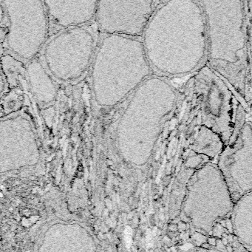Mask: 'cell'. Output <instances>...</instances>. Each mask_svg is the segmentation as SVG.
Segmentation results:
<instances>
[{"label":"cell","instance_id":"cell-1","mask_svg":"<svg viewBox=\"0 0 252 252\" xmlns=\"http://www.w3.org/2000/svg\"><path fill=\"white\" fill-rule=\"evenodd\" d=\"M152 22L158 46L152 62L160 73L187 77L206 64L207 25L200 1L164 2Z\"/></svg>","mask_w":252,"mask_h":252},{"label":"cell","instance_id":"cell-2","mask_svg":"<svg viewBox=\"0 0 252 252\" xmlns=\"http://www.w3.org/2000/svg\"><path fill=\"white\" fill-rule=\"evenodd\" d=\"M200 2L207 25L206 63L225 81L246 111L248 1Z\"/></svg>","mask_w":252,"mask_h":252},{"label":"cell","instance_id":"cell-3","mask_svg":"<svg viewBox=\"0 0 252 252\" xmlns=\"http://www.w3.org/2000/svg\"><path fill=\"white\" fill-rule=\"evenodd\" d=\"M234 203L215 163L195 171L187 185L180 219L194 232L212 236L214 225L231 218Z\"/></svg>","mask_w":252,"mask_h":252},{"label":"cell","instance_id":"cell-4","mask_svg":"<svg viewBox=\"0 0 252 252\" xmlns=\"http://www.w3.org/2000/svg\"><path fill=\"white\" fill-rule=\"evenodd\" d=\"M197 107L200 124L229 143L245 109L222 77L208 64L192 75L190 81Z\"/></svg>","mask_w":252,"mask_h":252},{"label":"cell","instance_id":"cell-5","mask_svg":"<svg viewBox=\"0 0 252 252\" xmlns=\"http://www.w3.org/2000/svg\"><path fill=\"white\" fill-rule=\"evenodd\" d=\"M234 203L252 192V118L242 112L229 143L217 161Z\"/></svg>","mask_w":252,"mask_h":252},{"label":"cell","instance_id":"cell-6","mask_svg":"<svg viewBox=\"0 0 252 252\" xmlns=\"http://www.w3.org/2000/svg\"><path fill=\"white\" fill-rule=\"evenodd\" d=\"M186 136L188 150L206 156L212 163H215V160L218 161L225 146L219 135L200 124L189 131Z\"/></svg>","mask_w":252,"mask_h":252},{"label":"cell","instance_id":"cell-7","mask_svg":"<svg viewBox=\"0 0 252 252\" xmlns=\"http://www.w3.org/2000/svg\"><path fill=\"white\" fill-rule=\"evenodd\" d=\"M230 218L234 235L249 252H252V192L235 203Z\"/></svg>","mask_w":252,"mask_h":252},{"label":"cell","instance_id":"cell-8","mask_svg":"<svg viewBox=\"0 0 252 252\" xmlns=\"http://www.w3.org/2000/svg\"><path fill=\"white\" fill-rule=\"evenodd\" d=\"M194 172L195 171L187 168L183 164L181 166L175 180L171 195L170 216L172 218L180 216L182 205L186 197L188 183Z\"/></svg>","mask_w":252,"mask_h":252},{"label":"cell","instance_id":"cell-9","mask_svg":"<svg viewBox=\"0 0 252 252\" xmlns=\"http://www.w3.org/2000/svg\"><path fill=\"white\" fill-rule=\"evenodd\" d=\"M248 48L246 79V112L252 118V1H248Z\"/></svg>","mask_w":252,"mask_h":252},{"label":"cell","instance_id":"cell-10","mask_svg":"<svg viewBox=\"0 0 252 252\" xmlns=\"http://www.w3.org/2000/svg\"><path fill=\"white\" fill-rule=\"evenodd\" d=\"M202 247L207 249L208 252H232V244L231 246H225V243L221 240L220 238H217L216 239V244L214 246H210L208 243H205L202 246Z\"/></svg>","mask_w":252,"mask_h":252},{"label":"cell","instance_id":"cell-11","mask_svg":"<svg viewBox=\"0 0 252 252\" xmlns=\"http://www.w3.org/2000/svg\"><path fill=\"white\" fill-rule=\"evenodd\" d=\"M230 242L232 247V252H249L241 243H239L237 238L234 234H232L231 236Z\"/></svg>","mask_w":252,"mask_h":252},{"label":"cell","instance_id":"cell-12","mask_svg":"<svg viewBox=\"0 0 252 252\" xmlns=\"http://www.w3.org/2000/svg\"><path fill=\"white\" fill-rule=\"evenodd\" d=\"M183 252H208V250L203 247H194L192 248L187 249Z\"/></svg>","mask_w":252,"mask_h":252}]
</instances>
